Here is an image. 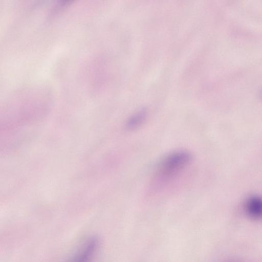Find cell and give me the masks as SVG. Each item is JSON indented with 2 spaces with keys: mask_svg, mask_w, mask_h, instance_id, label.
<instances>
[{
  "mask_svg": "<svg viewBox=\"0 0 262 262\" xmlns=\"http://www.w3.org/2000/svg\"><path fill=\"white\" fill-rule=\"evenodd\" d=\"M192 156L185 150H179L165 156L159 163L156 169V178L165 183L173 180L190 163Z\"/></svg>",
  "mask_w": 262,
  "mask_h": 262,
  "instance_id": "1",
  "label": "cell"
},
{
  "mask_svg": "<svg viewBox=\"0 0 262 262\" xmlns=\"http://www.w3.org/2000/svg\"><path fill=\"white\" fill-rule=\"evenodd\" d=\"M99 241L90 236L79 245L66 262H94L99 248Z\"/></svg>",
  "mask_w": 262,
  "mask_h": 262,
  "instance_id": "2",
  "label": "cell"
},
{
  "mask_svg": "<svg viewBox=\"0 0 262 262\" xmlns=\"http://www.w3.org/2000/svg\"><path fill=\"white\" fill-rule=\"evenodd\" d=\"M147 111L142 108L133 114L126 121L125 127L128 130H134L139 127L147 117Z\"/></svg>",
  "mask_w": 262,
  "mask_h": 262,
  "instance_id": "3",
  "label": "cell"
},
{
  "mask_svg": "<svg viewBox=\"0 0 262 262\" xmlns=\"http://www.w3.org/2000/svg\"><path fill=\"white\" fill-rule=\"evenodd\" d=\"M246 209L254 217H262V199L256 196L250 198L246 203Z\"/></svg>",
  "mask_w": 262,
  "mask_h": 262,
  "instance_id": "4",
  "label": "cell"
}]
</instances>
